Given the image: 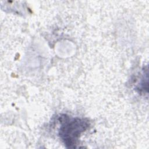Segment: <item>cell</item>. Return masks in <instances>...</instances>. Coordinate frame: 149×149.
Wrapping results in <instances>:
<instances>
[{
    "label": "cell",
    "mask_w": 149,
    "mask_h": 149,
    "mask_svg": "<svg viewBox=\"0 0 149 149\" xmlns=\"http://www.w3.org/2000/svg\"><path fill=\"white\" fill-rule=\"evenodd\" d=\"M88 120L80 118H65L59 129V134L68 148H76L80 134L88 127Z\"/></svg>",
    "instance_id": "1"
}]
</instances>
